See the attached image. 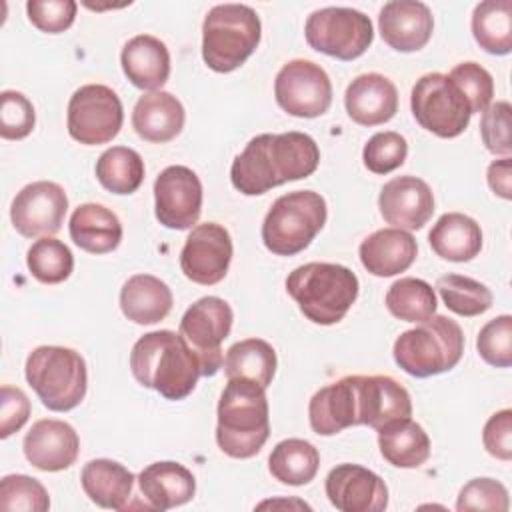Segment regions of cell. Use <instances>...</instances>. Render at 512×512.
<instances>
[{"label":"cell","mask_w":512,"mask_h":512,"mask_svg":"<svg viewBox=\"0 0 512 512\" xmlns=\"http://www.w3.org/2000/svg\"><path fill=\"white\" fill-rule=\"evenodd\" d=\"M510 506L508 490L502 482L492 478H474L458 494L456 510H496L506 512Z\"/></svg>","instance_id":"f6af8a7d"},{"label":"cell","mask_w":512,"mask_h":512,"mask_svg":"<svg viewBox=\"0 0 512 512\" xmlns=\"http://www.w3.org/2000/svg\"><path fill=\"white\" fill-rule=\"evenodd\" d=\"M488 186L494 194H498L504 200L512 198V162L508 156L502 160H494L488 166Z\"/></svg>","instance_id":"f907efd6"},{"label":"cell","mask_w":512,"mask_h":512,"mask_svg":"<svg viewBox=\"0 0 512 512\" xmlns=\"http://www.w3.org/2000/svg\"><path fill=\"white\" fill-rule=\"evenodd\" d=\"M410 108L416 122L440 138L460 136L472 116L464 94L442 72H430L416 80L410 92Z\"/></svg>","instance_id":"9c48e42d"},{"label":"cell","mask_w":512,"mask_h":512,"mask_svg":"<svg viewBox=\"0 0 512 512\" xmlns=\"http://www.w3.org/2000/svg\"><path fill=\"white\" fill-rule=\"evenodd\" d=\"M448 78L468 100L472 114L484 112L490 106L494 96V80L486 68L476 62H462L450 70Z\"/></svg>","instance_id":"7bdbcfd3"},{"label":"cell","mask_w":512,"mask_h":512,"mask_svg":"<svg viewBox=\"0 0 512 512\" xmlns=\"http://www.w3.org/2000/svg\"><path fill=\"white\" fill-rule=\"evenodd\" d=\"M474 40L490 54L504 56L512 50V2L484 0L472 14Z\"/></svg>","instance_id":"e575fe53"},{"label":"cell","mask_w":512,"mask_h":512,"mask_svg":"<svg viewBox=\"0 0 512 512\" xmlns=\"http://www.w3.org/2000/svg\"><path fill=\"white\" fill-rule=\"evenodd\" d=\"M358 394V424L380 430L384 424L408 418L412 402L408 390L390 376H354Z\"/></svg>","instance_id":"44dd1931"},{"label":"cell","mask_w":512,"mask_h":512,"mask_svg":"<svg viewBox=\"0 0 512 512\" xmlns=\"http://www.w3.org/2000/svg\"><path fill=\"white\" fill-rule=\"evenodd\" d=\"M320 466V454L314 444L302 438H288L274 446L268 458L270 474L288 486H302L314 480Z\"/></svg>","instance_id":"d6a6232c"},{"label":"cell","mask_w":512,"mask_h":512,"mask_svg":"<svg viewBox=\"0 0 512 512\" xmlns=\"http://www.w3.org/2000/svg\"><path fill=\"white\" fill-rule=\"evenodd\" d=\"M230 260V234L216 222L194 226L180 252V268L184 276L202 286L218 284L226 276Z\"/></svg>","instance_id":"2e32d148"},{"label":"cell","mask_w":512,"mask_h":512,"mask_svg":"<svg viewBox=\"0 0 512 512\" xmlns=\"http://www.w3.org/2000/svg\"><path fill=\"white\" fill-rule=\"evenodd\" d=\"M476 348L490 366L508 368L512 364V316L502 314L486 322L478 334Z\"/></svg>","instance_id":"b9f144b4"},{"label":"cell","mask_w":512,"mask_h":512,"mask_svg":"<svg viewBox=\"0 0 512 512\" xmlns=\"http://www.w3.org/2000/svg\"><path fill=\"white\" fill-rule=\"evenodd\" d=\"M172 290L152 274L130 276L120 290L122 314L136 324H156L172 310Z\"/></svg>","instance_id":"83f0119b"},{"label":"cell","mask_w":512,"mask_h":512,"mask_svg":"<svg viewBox=\"0 0 512 512\" xmlns=\"http://www.w3.org/2000/svg\"><path fill=\"white\" fill-rule=\"evenodd\" d=\"M26 380L48 410L68 412L84 400L86 362L72 348L38 346L26 358Z\"/></svg>","instance_id":"52a82bcc"},{"label":"cell","mask_w":512,"mask_h":512,"mask_svg":"<svg viewBox=\"0 0 512 512\" xmlns=\"http://www.w3.org/2000/svg\"><path fill=\"white\" fill-rule=\"evenodd\" d=\"M26 264L38 282L60 284L72 274L74 256L64 242L44 236L28 248Z\"/></svg>","instance_id":"f35d334b"},{"label":"cell","mask_w":512,"mask_h":512,"mask_svg":"<svg viewBox=\"0 0 512 512\" xmlns=\"http://www.w3.org/2000/svg\"><path fill=\"white\" fill-rule=\"evenodd\" d=\"M436 290L440 292L446 308L458 316L484 314L494 300L488 286L462 274L440 276L436 282Z\"/></svg>","instance_id":"74e56055"},{"label":"cell","mask_w":512,"mask_h":512,"mask_svg":"<svg viewBox=\"0 0 512 512\" xmlns=\"http://www.w3.org/2000/svg\"><path fill=\"white\" fill-rule=\"evenodd\" d=\"M384 460L396 468H418L430 458V438L424 428L408 418H398L378 430Z\"/></svg>","instance_id":"f546056e"},{"label":"cell","mask_w":512,"mask_h":512,"mask_svg":"<svg viewBox=\"0 0 512 512\" xmlns=\"http://www.w3.org/2000/svg\"><path fill=\"white\" fill-rule=\"evenodd\" d=\"M326 496L340 512H380L388 506V488L372 470L338 464L326 476Z\"/></svg>","instance_id":"e0dca14e"},{"label":"cell","mask_w":512,"mask_h":512,"mask_svg":"<svg viewBox=\"0 0 512 512\" xmlns=\"http://www.w3.org/2000/svg\"><path fill=\"white\" fill-rule=\"evenodd\" d=\"M310 426L320 436H332L344 428L358 426V396L354 376L340 378L320 388L308 406Z\"/></svg>","instance_id":"603a6c76"},{"label":"cell","mask_w":512,"mask_h":512,"mask_svg":"<svg viewBox=\"0 0 512 512\" xmlns=\"http://www.w3.org/2000/svg\"><path fill=\"white\" fill-rule=\"evenodd\" d=\"M386 306L392 316L404 322H424L436 312L434 288L420 278H400L386 292Z\"/></svg>","instance_id":"8d00e7d4"},{"label":"cell","mask_w":512,"mask_h":512,"mask_svg":"<svg viewBox=\"0 0 512 512\" xmlns=\"http://www.w3.org/2000/svg\"><path fill=\"white\" fill-rule=\"evenodd\" d=\"M26 460L44 472H60L70 468L80 452L76 430L62 420H38L24 436Z\"/></svg>","instance_id":"d6986e66"},{"label":"cell","mask_w":512,"mask_h":512,"mask_svg":"<svg viewBox=\"0 0 512 512\" xmlns=\"http://www.w3.org/2000/svg\"><path fill=\"white\" fill-rule=\"evenodd\" d=\"M432 250L450 262H468L482 248V230L478 222L460 212L442 214L428 234Z\"/></svg>","instance_id":"1f68e13d"},{"label":"cell","mask_w":512,"mask_h":512,"mask_svg":"<svg viewBox=\"0 0 512 512\" xmlns=\"http://www.w3.org/2000/svg\"><path fill=\"white\" fill-rule=\"evenodd\" d=\"M378 208L394 228L420 230L432 218L434 196L422 178L396 176L382 186Z\"/></svg>","instance_id":"ac0fdd59"},{"label":"cell","mask_w":512,"mask_h":512,"mask_svg":"<svg viewBox=\"0 0 512 512\" xmlns=\"http://www.w3.org/2000/svg\"><path fill=\"white\" fill-rule=\"evenodd\" d=\"M124 110L118 94L104 84L80 86L68 102V134L86 146L110 142L122 128Z\"/></svg>","instance_id":"7c38bea8"},{"label":"cell","mask_w":512,"mask_h":512,"mask_svg":"<svg viewBox=\"0 0 512 512\" xmlns=\"http://www.w3.org/2000/svg\"><path fill=\"white\" fill-rule=\"evenodd\" d=\"M310 48L338 60L362 56L374 40L370 18L354 8L328 6L314 10L304 26Z\"/></svg>","instance_id":"30bf717a"},{"label":"cell","mask_w":512,"mask_h":512,"mask_svg":"<svg viewBox=\"0 0 512 512\" xmlns=\"http://www.w3.org/2000/svg\"><path fill=\"white\" fill-rule=\"evenodd\" d=\"M286 290L310 322L330 326L340 322L354 304L358 278L342 264L308 262L288 274Z\"/></svg>","instance_id":"277c9868"},{"label":"cell","mask_w":512,"mask_h":512,"mask_svg":"<svg viewBox=\"0 0 512 512\" xmlns=\"http://www.w3.org/2000/svg\"><path fill=\"white\" fill-rule=\"evenodd\" d=\"M36 122L32 102L16 90L0 94V136L6 140L26 138Z\"/></svg>","instance_id":"ee69618b"},{"label":"cell","mask_w":512,"mask_h":512,"mask_svg":"<svg viewBox=\"0 0 512 512\" xmlns=\"http://www.w3.org/2000/svg\"><path fill=\"white\" fill-rule=\"evenodd\" d=\"M274 96L278 106L290 116L316 118L332 104V84L322 66L312 60L296 58L278 70Z\"/></svg>","instance_id":"4fadbf2b"},{"label":"cell","mask_w":512,"mask_h":512,"mask_svg":"<svg viewBox=\"0 0 512 512\" xmlns=\"http://www.w3.org/2000/svg\"><path fill=\"white\" fill-rule=\"evenodd\" d=\"M268 436L266 388L246 378H230L218 400V448L230 458H252Z\"/></svg>","instance_id":"3957f363"},{"label":"cell","mask_w":512,"mask_h":512,"mask_svg":"<svg viewBox=\"0 0 512 512\" xmlns=\"http://www.w3.org/2000/svg\"><path fill=\"white\" fill-rule=\"evenodd\" d=\"M482 442L490 456L498 460L512 458V410L504 408L488 418L482 430Z\"/></svg>","instance_id":"c3c4849f"},{"label":"cell","mask_w":512,"mask_h":512,"mask_svg":"<svg viewBox=\"0 0 512 512\" xmlns=\"http://www.w3.org/2000/svg\"><path fill=\"white\" fill-rule=\"evenodd\" d=\"M382 40L398 52L424 48L434 30L430 8L418 0H392L382 6L378 16Z\"/></svg>","instance_id":"ffe728a7"},{"label":"cell","mask_w":512,"mask_h":512,"mask_svg":"<svg viewBox=\"0 0 512 512\" xmlns=\"http://www.w3.org/2000/svg\"><path fill=\"white\" fill-rule=\"evenodd\" d=\"M126 78L142 90H160L170 76V52L162 40L150 34L130 38L120 54Z\"/></svg>","instance_id":"484cf974"},{"label":"cell","mask_w":512,"mask_h":512,"mask_svg":"<svg viewBox=\"0 0 512 512\" xmlns=\"http://www.w3.org/2000/svg\"><path fill=\"white\" fill-rule=\"evenodd\" d=\"M186 112L182 102L170 92L156 90L138 98L132 110V126L146 142L164 144L174 140L184 128Z\"/></svg>","instance_id":"d4e9b609"},{"label":"cell","mask_w":512,"mask_h":512,"mask_svg":"<svg viewBox=\"0 0 512 512\" xmlns=\"http://www.w3.org/2000/svg\"><path fill=\"white\" fill-rule=\"evenodd\" d=\"M50 498L46 488L26 474H8L0 482V510L4 512H46Z\"/></svg>","instance_id":"ab89813d"},{"label":"cell","mask_w":512,"mask_h":512,"mask_svg":"<svg viewBox=\"0 0 512 512\" xmlns=\"http://www.w3.org/2000/svg\"><path fill=\"white\" fill-rule=\"evenodd\" d=\"M134 378L156 390L166 400H182L202 376L200 360L180 336L172 330L148 332L136 340L130 352Z\"/></svg>","instance_id":"7a4b0ae2"},{"label":"cell","mask_w":512,"mask_h":512,"mask_svg":"<svg viewBox=\"0 0 512 512\" xmlns=\"http://www.w3.org/2000/svg\"><path fill=\"white\" fill-rule=\"evenodd\" d=\"M318 162V144L304 132L258 134L234 158L230 180L244 196H258L274 186L310 176Z\"/></svg>","instance_id":"6da1fadb"},{"label":"cell","mask_w":512,"mask_h":512,"mask_svg":"<svg viewBox=\"0 0 512 512\" xmlns=\"http://www.w3.org/2000/svg\"><path fill=\"white\" fill-rule=\"evenodd\" d=\"M80 480L86 496L108 510H122L134 486V474L120 462L108 458L90 460L82 468Z\"/></svg>","instance_id":"4dcf8cb0"},{"label":"cell","mask_w":512,"mask_h":512,"mask_svg":"<svg viewBox=\"0 0 512 512\" xmlns=\"http://www.w3.org/2000/svg\"><path fill=\"white\" fill-rule=\"evenodd\" d=\"M96 178L112 194H132L144 180V160L132 148L112 146L100 154Z\"/></svg>","instance_id":"d590c367"},{"label":"cell","mask_w":512,"mask_h":512,"mask_svg":"<svg viewBox=\"0 0 512 512\" xmlns=\"http://www.w3.org/2000/svg\"><path fill=\"white\" fill-rule=\"evenodd\" d=\"M70 238L90 254H106L118 248L122 224L118 216L102 204H80L70 216Z\"/></svg>","instance_id":"f1b7e54d"},{"label":"cell","mask_w":512,"mask_h":512,"mask_svg":"<svg viewBox=\"0 0 512 512\" xmlns=\"http://www.w3.org/2000/svg\"><path fill=\"white\" fill-rule=\"evenodd\" d=\"M30 416V400L20 388H0V438L18 432Z\"/></svg>","instance_id":"681fc988"},{"label":"cell","mask_w":512,"mask_h":512,"mask_svg":"<svg viewBox=\"0 0 512 512\" xmlns=\"http://www.w3.org/2000/svg\"><path fill=\"white\" fill-rule=\"evenodd\" d=\"M138 486L154 510H170L182 506L190 502L196 492V480L192 472L172 460L146 466L138 476Z\"/></svg>","instance_id":"4316f807"},{"label":"cell","mask_w":512,"mask_h":512,"mask_svg":"<svg viewBox=\"0 0 512 512\" xmlns=\"http://www.w3.org/2000/svg\"><path fill=\"white\" fill-rule=\"evenodd\" d=\"M78 4L74 0H30L26 12L30 22L48 34L64 32L76 18Z\"/></svg>","instance_id":"7dc6e473"},{"label":"cell","mask_w":512,"mask_h":512,"mask_svg":"<svg viewBox=\"0 0 512 512\" xmlns=\"http://www.w3.org/2000/svg\"><path fill=\"white\" fill-rule=\"evenodd\" d=\"M232 308L218 296L196 300L180 320V336L200 360L202 376H214L222 364V342L232 328Z\"/></svg>","instance_id":"8fae6325"},{"label":"cell","mask_w":512,"mask_h":512,"mask_svg":"<svg viewBox=\"0 0 512 512\" xmlns=\"http://www.w3.org/2000/svg\"><path fill=\"white\" fill-rule=\"evenodd\" d=\"M262 24L246 4H218L202 24V58L214 72H232L242 66L260 42Z\"/></svg>","instance_id":"5b68a950"},{"label":"cell","mask_w":512,"mask_h":512,"mask_svg":"<svg viewBox=\"0 0 512 512\" xmlns=\"http://www.w3.org/2000/svg\"><path fill=\"white\" fill-rule=\"evenodd\" d=\"M348 116L360 126H378L394 118L398 110V90L390 78L368 72L356 76L344 94Z\"/></svg>","instance_id":"7402d4cb"},{"label":"cell","mask_w":512,"mask_h":512,"mask_svg":"<svg viewBox=\"0 0 512 512\" xmlns=\"http://www.w3.org/2000/svg\"><path fill=\"white\" fill-rule=\"evenodd\" d=\"M156 218L172 230L192 228L202 210V182L188 166H168L154 182Z\"/></svg>","instance_id":"9a60e30c"},{"label":"cell","mask_w":512,"mask_h":512,"mask_svg":"<svg viewBox=\"0 0 512 512\" xmlns=\"http://www.w3.org/2000/svg\"><path fill=\"white\" fill-rule=\"evenodd\" d=\"M510 114H512V108L506 100H498L482 112L480 134L488 152L498 156H510L512 152Z\"/></svg>","instance_id":"bcb514c9"},{"label":"cell","mask_w":512,"mask_h":512,"mask_svg":"<svg viewBox=\"0 0 512 512\" xmlns=\"http://www.w3.org/2000/svg\"><path fill=\"white\" fill-rule=\"evenodd\" d=\"M326 200L312 190L280 196L262 222V242L278 256L302 252L326 224Z\"/></svg>","instance_id":"ba28073f"},{"label":"cell","mask_w":512,"mask_h":512,"mask_svg":"<svg viewBox=\"0 0 512 512\" xmlns=\"http://www.w3.org/2000/svg\"><path fill=\"white\" fill-rule=\"evenodd\" d=\"M464 352V334L448 316H432L402 332L394 342V360L410 376L428 378L452 370Z\"/></svg>","instance_id":"8992f818"},{"label":"cell","mask_w":512,"mask_h":512,"mask_svg":"<svg viewBox=\"0 0 512 512\" xmlns=\"http://www.w3.org/2000/svg\"><path fill=\"white\" fill-rule=\"evenodd\" d=\"M406 154H408L406 138L400 136L398 132L386 130V132L374 134L366 142L362 150V160L370 172L388 174L404 164Z\"/></svg>","instance_id":"60d3db41"},{"label":"cell","mask_w":512,"mask_h":512,"mask_svg":"<svg viewBox=\"0 0 512 512\" xmlns=\"http://www.w3.org/2000/svg\"><path fill=\"white\" fill-rule=\"evenodd\" d=\"M416 252V240L408 230L382 228L362 240L360 262L370 274L388 278L408 270L416 260Z\"/></svg>","instance_id":"cb8c5ba5"},{"label":"cell","mask_w":512,"mask_h":512,"mask_svg":"<svg viewBox=\"0 0 512 512\" xmlns=\"http://www.w3.org/2000/svg\"><path fill=\"white\" fill-rule=\"evenodd\" d=\"M68 210V196L56 182L38 180L24 186L12 200L10 218L26 238L52 236L62 228Z\"/></svg>","instance_id":"5bb4252c"},{"label":"cell","mask_w":512,"mask_h":512,"mask_svg":"<svg viewBox=\"0 0 512 512\" xmlns=\"http://www.w3.org/2000/svg\"><path fill=\"white\" fill-rule=\"evenodd\" d=\"M224 372L230 378H246L268 388L276 372V352L262 338H246L232 344L224 358Z\"/></svg>","instance_id":"836d02e7"}]
</instances>
